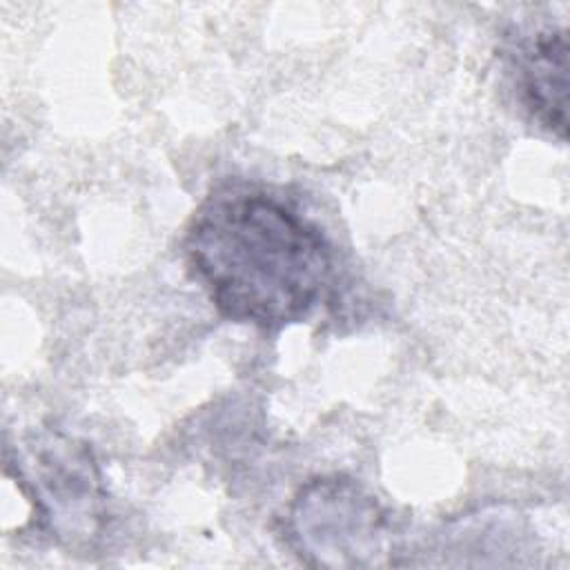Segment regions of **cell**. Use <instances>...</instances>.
Returning a JSON list of instances; mask_svg holds the SVG:
<instances>
[{"label":"cell","mask_w":570,"mask_h":570,"mask_svg":"<svg viewBox=\"0 0 570 570\" xmlns=\"http://www.w3.org/2000/svg\"><path fill=\"white\" fill-rule=\"evenodd\" d=\"M183 249L225 318L267 332L309 316L334 272L323 232L278 196L245 183L203 200Z\"/></svg>","instance_id":"6da1fadb"},{"label":"cell","mask_w":570,"mask_h":570,"mask_svg":"<svg viewBox=\"0 0 570 570\" xmlns=\"http://www.w3.org/2000/svg\"><path fill=\"white\" fill-rule=\"evenodd\" d=\"M7 472L53 543L69 554H89L100 543L109 519L107 490L87 441L53 425L33 430L7 459Z\"/></svg>","instance_id":"7a4b0ae2"},{"label":"cell","mask_w":570,"mask_h":570,"mask_svg":"<svg viewBox=\"0 0 570 570\" xmlns=\"http://www.w3.org/2000/svg\"><path fill=\"white\" fill-rule=\"evenodd\" d=\"M289 548L312 568L392 566V523L374 494L350 476H318L292 499Z\"/></svg>","instance_id":"3957f363"},{"label":"cell","mask_w":570,"mask_h":570,"mask_svg":"<svg viewBox=\"0 0 570 570\" xmlns=\"http://www.w3.org/2000/svg\"><path fill=\"white\" fill-rule=\"evenodd\" d=\"M568 31L548 27L521 42L517 56L519 91L530 116L552 136H568Z\"/></svg>","instance_id":"277c9868"}]
</instances>
